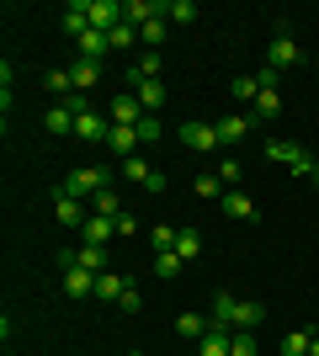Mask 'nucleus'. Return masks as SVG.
<instances>
[{"mask_svg": "<svg viewBox=\"0 0 319 356\" xmlns=\"http://www.w3.org/2000/svg\"><path fill=\"white\" fill-rule=\"evenodd\" d=\"M106 186H112V170H101V165H80V170L64 176L59 192L64 197H96V192H106Z\"/></svg>", "mask_w": 319, "mask_h": 356, "instance_id": "obj_1", "label": "nucleus"}, {"mask_svg": "<svg viewBox=\"0 0 319 356\" xmlns=\"http://www.w3.org/2000/svg\"><path fill=\"white\" fill-rule=\"evenodd\" d=\"M304 59V48H298V38H293V32H277L272 38V48H266V64H272L277 74H288L293 64Z\"/></svg>", "mask_w": 319, "mask_h": 356, "instance_id": "obj_2", "label": "nucleus"}, {"mask_svg": "<svg viewBox=\"0 0 319 356\" xmlns=\"http://www.w3.org/2000/svg\"><path fill=\"white\" fill-rule=\"evenodd\" d=\"M59 266H85V271H112V261H106V245H80V250H64Z\"/></svg>", "mask_w": 319, "mask_h": 356, "instance_id": "obj_3", "label": "nucleus"}, {"mask_svg": "<svg viewBox=\"0 0 319 356\" xmlns=\"http://www.w3.org/2000/svg\"><path fill=\"white\" fill-rule=\"evenodd\" d=\"M106 134H112V118H101L96 106L75 118V138H85V144H106Z\"/></svg>", "mask_w": 319, "mask_h": 356, "instance_id": "obj_4", "label": "nucleus"}, {"mask_svg": "<svg viewBox=\"0 0 319 356\" xmlns=\"http://www.w3.org/2000/svg\"><path fill=\"white\" fill-rule=\"evenodd\" d=\"M106 118L117 122V128H138V122H144V106H138V96L128 90V96H112V106H106Z\"/></svg>", "mask_w": 319, "mask_h": 356, "instance_id": "obj_5", "label": "nucleus"}, {"mask_svg": "<svg viewBox=\"0 0 319 356\" xmlns=\"http://www.w3.org/2000/svg\"><path fill=\"white\" fill-rule=\"evenodd\" d=\"M250 122L256 118H245V112H224V118L213 122V134H218V144H240V138L250 134Z\"/></svg>", "mask_w": 319, "mask_h": 356, "instance_id": "obj_6", "label": "nucleus"}, {"mask_svg": "<svg viewBox=\"0 0 319 356\" xmlns=\"http://www.w3.org/2000/svg\"><path fill=\"white\" fill-rule=\"evenodd\" d=\"M181 144L208 154V149H218V134H213V122H181Z\"/></svg>", "mask_w": 319, "mask_h": 356, "instance_id": "obj_7", "label": "nucleus"}, {"mask_svg": "<svg viewBox=\"0 0 319 356\" xmlns=\"http://www.w3.org/2000/svg\"><path fill=\"white\" fill-rule=\"evenodd\" d=\"M91 293H96V271L64 266V298H91Z\"/></svg>", "mask_w": 319, "mask_h": 356, "instance_id": "obj_8", "label": "nucleus"}, {"mask_svg": "<svg viewBox=\"0 0 319 356\" xmlns=\"http://www.w3.org/2000/svg\"><path fill=\"white\" fill-rule=\"evenodd\" d=\"M75 48H80V59H91V64H101V54H112V38H106V32H80L75 38Z\"/></svg>", "mask_w": 319, "mask_h": 356, "instance_id": "obj_9", "label": "nucleus"}, {"mask_svg": "<svg viewBox=\"0 0 319 356\" xmlns=\"http://www.w3.org/2000/svg\"><path fill=\"white\" fill-rule=\"evenodd\" d=\"M112 234H117V218H101V213H91V218L80 223V239H85V245H106Z\"/></svg>", "mask_w": 319, "mask_h": 356, "instance_id": "obj_10", "label": "nucleus"}, {"mask_svg": "<svg viewBox=\"0 0 319 356\" xmlns=\"http://www.w3.org/2000/svg\"><path fill=\"white\" fill-rule=\"evenodd\" d=\"M133 96H138V106H144V112H160V106H165V80H138L133 86Z\"/></svg>", "mask_w": 319, "mask_h": 356, "instance_id": "obj_11", "label": "nucleus"}, {"mask_svg": "<svg viewBox=\"0 0 319 356\" xmlns=\"http://www.w3.org/2000/svg\"><path fill=\"white\" fill-rule=\"evenodd\" d=\"M138 144H144V138H138V128H117V122H112V134H106V149H117L122 160H133Z\"/></svg>", "mask_w": 319, "mask_h": 356, "instance_id": "obj_12", "label": "nucleus"}, {"mask_svg": "<svg viewBox=\"0 0 319 356\" xmlns=\"http://www.w3.org/2000/svg\"><path fill=\"white\" fill-rule=\"evenodd\" d=\"M54 218H59L64 229H80L91 213H80V197H64V192H59V197H54Z\"/></svg>", "mask_w": 319, "mask_h": 356, "instance_id": "obj_13", "label": "nucleus"}, {"mask_svg": "<svg viewBox=\"0 0 319 356\" xmlns=\"http://www.w3.org/2000/svg\"><path fill=\"white\" fill-rule=\"evenodd\" d=\"M266 319V303L261 298H240V309H234V330H256Z\"/></svg>", "mask_w": 319, "mask_h": 356, "instance_id": "obj_14", "label": "nucleus"}, {"mask_svg": "<svg viewBox=\"0 0 319 356\" xmlns=\"http://www.w3.org/2000/svg\"><path fill=\"white\" fill-rule=\"evenodd\" d=\"M69 80H75V90H80V96H91V90H96V80H101V64H91V59L69 64Z\"/></svg>", "mask_w": 319, "mask_h": 356, "instance_id": "obj_15", "label": "nucleus"}, {"mask_svg": "<svg viewBox=\"0 0 319 356\" xmlns=\"http://www.w3.org/2000/svg\"><path fill=\"white\" fill-rule=\"evenodd\" d=\"M160 74H165V59H160V54H144V59H133L128 64V80H160Z\"/></svg>", "mask_w": 319, "mask_h": 356, "instance_id": "obj_16", "label": "nucleus"}, {"mask_svg": "<svg viewBox=\"0 0 319 356\" xmlns=\"http://www.w3.org/2000/svg\"><path fill=\"white\" fill-rule=\"evenodd\" d=\"M122 293H128L122 271H101V277H96V298H101V303H122Z\"/></svg>", "mask_w": 319, "mask_h": 356, "instance_id": "obj_17", "label": "nucleus"}, {"mask_svg": "<svg viewBox=\"0 0 319 356\" xmlns=\"http://www.w3.org/2000/svg\"><path fill=\"white\" fill-rule=\"evenodd\" d=\"M224 213H229V218H240V223H256V218H261L256 202H250L245 192H224Z\"/></svg>", "mask_w": 319, "mask_h": 356, "instance_id": "obj_18", "label": "nucleus"}, {"mask_svg": "<svg viewBox=\"0 0 319 356\" xmlns=\"http://www.w3.org/2000/svg\"><path fill=\"white\" fill-rule=\"evenodd\" d=\"M208 330H213V319H202V314H176V335L181 341H202Z\"/></svg>", "mask_w": 319, "mask_h": 356, "instance_id": "obj_19", "label": "nucleus"}, {"mask_svg": "<svg viewBox=\"0 0 319 356\" xmlns=\"http://www.w3.org/2000/svg\"><path fill=\"white\" fill-rule=\"evenodd\" d=\"M48 134H54V138L75 134V112H69L64 102H54V106H48Z\"/></svg>", "mask_w": 319, "mask_h": 356, "instance_id": "obj_20", "label": "nucleus"}, {"mask_svg": "<svg viewBox=\"0 0 319 356\" xmlns=\"http://www.w3.org/2000/svg\"><path fill=\"white\" fill-rule=\"evenodd\" d=\"M277 112H282V96H277V90H261L256 102H250V118L256 122H272Z\"/></svg>", "mask_w": 319, "mask_h": 356, "instance_id": "obj_21", "label": "nucleus"}, {"mask_svg": "<svg viewBox=\"0 0 319 356\" xmlns=\"http://www.w3.org/2000/svg\"><path fill=\"white\" fill-rule=\"evenodd\" d=\"M234 309H240V298H234V293H218V298H213V325L234 330Z\"/></svg>", "mask_w": 319, "mask_h": 356, "instance_id": "obj_22", "label": "nucleus"}, {"mask_svg": "<svg viewBox=\"0 0 319 356\" xmlns=\"http://www.w3.org/2000/svg\"><path fill=\"white\" fill-rule=\"evenodd\" d=\"M43 86L54 90V96H59V102H69V96H75V80H69V70H59V64H54V70L43 74Z\"/></svg>", "mask_w": 319, "mask_h": 356, "instance_id": "obj_23", "label": "nucleus"}, {"mask_svg": "<svg viewBox=\"0 0 319 356\" xmlns=\"http://www.w3.org/2000/svg\"><path fill=\"white\" fill-rule=\"evenodd\" d=\"M165 16L176 27H192V22H197V0H165Z\"/></svg>", "mask_w": 319, "mask_h": 356, "instance_id": "obj_24", "label": "nucleus"}, {"mask_svg": "<svg viewBox=\"0 0 319 356\" xmlns=\"http://www.w3.org/2000/svg\"><path fill=\"white\" fill-rule=\"evenodd\" d=\"M91 213H101V218H122L128 208H122V197L106 186V192H96V208H91Z\"/></svg>", "mask_w": 319, "mask_h": 356, "instance_id": "obj_25", "label": "nucleus"}, {"mask_svg": "<svg viewBox=\"0 0 319 356\" xmlns=\"http://www.w3.org/2000/svg\"><path fill=\"white\" fill-rule=\"evenodd\" d=\"M229 96H234V102H256V96H261V80H256V74H234Z\"/></svg>", "mask_w": 319, "mask_h": 356, "instance_id": "obj_26", "label": "nucleus"}, {"mask_svg": "<svg viewBox=\"0 0 319 356\" xmlns=\"http://www.w3.org/2000/svg\"><path fill=\"white\" fill-rule=\"evenodd\" d=\"M261 149H266V160H277V165H293L298 154H304V149L288 144V138H277V144H261Z\"/></svg>", "mask_w": 319, "mask_h": 356, "instance_id": "obj_27", "label": "nucleus"}, {"mask_svg": "<svg viewBox=\"0 0 319 356\" xmlns=\"http://www.w3.org/2000/svg\"><path fill=\"white\" fill-rule=\"evenodd\" d=\"M229 356H261L256 330H234V341H229Z\"/></svg>", "mask_w": 319, "mask_h": 356, "instance_id": "obj_28", "label": "nucleus"}, {"mask_svg": "<svg viewBox=\"0 0 319 356\" xmlns=\"http://www.w3.org/2000/svg\"><path fill=\"white\" fill-rule=\"evenodd\" d=\"M176 255H181V261H197V255H202V234H197V229H181V239H176Z\"/></svg>", "mask_w": 319, "mask_h": 356, "instance_id": "obj_29", "label": "nucleus"}, {"mask_svg": "<svg viewBox=\"0 0 319 356\" xmlns=\"http://www.w3.org/2000/svg\"><path fill=\"white\" fill-rule=\"evenodd\" d=\"M309 341H314L309 330H288L282 335V356H309Z\"/></svg>", "mask_w": 319, "mask_h": 356, "instance_id": "obj_30", "label": "nucleus"}, {"mask_svg": "<svg viewBox=\"0 0 319 356\" xmlns=\"http://www.w3.org/2000/svg\"><path fill=\"white\" fill-rule=\"evenodd\" d=\"M165 16H160V22H144V27H138V38H144V43H149V54H160V43H165Z\"/></svg>", "mask_w": 319, "mask_h": 356, "instance_id": "obj_31", "label": "nucleus"}, {"mask_svg": "<svg viewBox=\"0 0 319 356\" xmlns=\"http://www.w3.org/2000/svg\"><path fill=\"white\" fill-rule=\"evenodd\" d=\"M176 239H181V229H170V223H154V229H149L154 250H176Z\"/></svg>", "mask_w": 319, "mask_h": 356, "instance_id": "obj_32", "label": "nucleus"}, {"mask_svg": "<svg viewBox=\"0 0 319 356\" xmlns=\"http://www.w3.org/2000/svg\"><path fill=\"white\" fill-rule=\"evenodd\" d=\"M181 266H186V261L176 250H154V277H176Z\"/></svg>", "mask_w": 319, "mask_h": 356, "instance_id": "obj_33", "label": "nucleus"}, {"mask_svg": "<svg viewBox=\"0 0 319 356\" xmlns=\"http://www.w3.org/2000/svg\"><path fill=\"white\" fill-rule=\"evenodd\" d=\"M192 192H197V197H224V181H218V170H202V176L192 181Z\"/></svg>", "mask_w": 319, "mask_h": 356, "instance_id": "obj_34", "label": "nucleus"}, {"mask_svg": "<svg viewBox=\"0 0 319 356\" xmlns=\"http://www.w3.org/2000/svg\"><path fill=\"white\" fill-rule=\"evenodd\" d=\"M122 176L133 181V186H149V176H154V170H149V165H144V160L133 154V160H122Z\"/></svg>", "mask_w": 319, "mask_h": 356, "instance_id": "obj_35", "label": "nucleus"}, {"mask_svg": "<svg viewBox=\"0 0 319 356\" xmlns=\"http://www.w3.org/2000/svg\"><path fill=\"white\" fill-rule=\"evenodd\" d=\"M106 38H112V48H117V54H128V48H133V38H138V27H133V22H122V27H112Z\"/></svg>", "mask_w": 319, "mask_h": 356, "instance_id": "obj_36", "label": "nucleus"}, {"mask_svg": "<svg viewBox=\"0 0 319 356\" xmlns=\"http://www.w3.org/2000/svg\"><path fill=\"white\" fill-rule=\"evenodd\" d=\"M288 170H293V176H304V181H319V160L309 154V149H304V154H298V160L288 165Z\"/></svg>", "mask_w": 319, "mask_h": 356, "instance_id": "obj_37", "label": "nucleus"}, {"mask_svg": "<svg viewBox=\"0 0 319 356\" xmlns=\"http://www.w3.org/2000/svg\"><path fill=\"white\" fill-rule=\"evenodd\" d=\"M138 138H144V144H160V118H149V112H144V122H138Z\"/></svg>", "mask_w": 319, "mask_h": 356, "instance_id": "obj_38", "label": "nucleus"}, {"mask_svg": "<svg viewBox=\"0 0 319 356\" xmlns=\"http://www.w3.org/2000/svg\"><path fill=\"white\" fill-rule=\"evenodd\" d=\"M240 176H245V165H240V160H224V165H218V181H224V186H234Z\"/></svg>", "mask_w": 319, "mask_h": 356, "instance_id": "obj_39", "label": "nucleus"}, {"mask_svg": "<svg viewBox=\"0 0 319 356\" xmlns=\"http://www.w3.org/2000/svg\"><path fill=\"white\" fill-rule=\"evenodd\" d=\"M117 309H122V314H138V309H144V298H138V287H128V293H122V303H117Z\"/></svg>", "mask_w": 319, "mask_h": 356, "instance_id": "obj_40", "label": "nucleus"}, {"mask_svg": "<svg viewBox=\"0 0 319 356\" xmlns=\"http://www.w3.org/2000/svg\"><path fill=\"white\" fill-rule=\"evenodd\" d=\"M256 80H261V90H277V86H282V74H277V70H272V64H266V70H261V74H256Z\"/></svg>", "mask_w": 319, "mask_h": 356, "instance_id": "obj_41", "label": "nucleus"}, {"mask_svg": "<svg viewBox=\"0 0 319 356\" xmlns=\"http://www.w3.org/2000/svg\"><path fill=\"white\" fill-rule=\"evenodd\" d=\"M309 356H319V335H314V341H309Z\"/></svg>", "mask_w": 319, "mask_h": 356, "instance_id": "obj_42", "label": "nucleus"}, {"mask_svg": "<svg viewBox=\"0 0 319 356\" xmlns=\"http://www.w3.org/2000/svg\"><path fill=\"white\" fill-rule=\"evenodd\" d=\"M128 356H144V351H128Z\"/></svg>", "mask_w": 319, "mask_h": 356, "instance_id": "obj_43", "label": "nucleus"}, {"mask_svg": "<svg viewBox=\"0 0 319 356\" xmlns=\"http://www.w3.org/2000/svg\"><path fill=\"white\" fill-rule=\"evenodd\" d=\"M314 335H319V325H314Z\"/></svg>", "mask_w": 319, "mask_h": 356, "instance_id": "obj_44", "label": "nucleus"}]
</instances>
